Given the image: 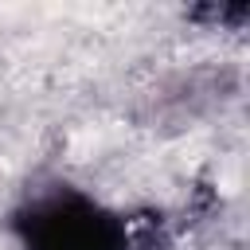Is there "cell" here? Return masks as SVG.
Segmentation results:
<instances>
[{
    "label": "cell",
    "instance_id": "1",
    "mask_svg": "<svg viewBox=\"0 0 250 250\" xmlns=\"http://www.w3.org/2000/svg\"><path fill=\"white\" fill-rule=\"evenodd\" d=\"M27 250H121V227L82 195L39 199L20 223Z\"/></svg>",
    "mask_w": 250,
    "mask_h": 250
}]
</instances>
